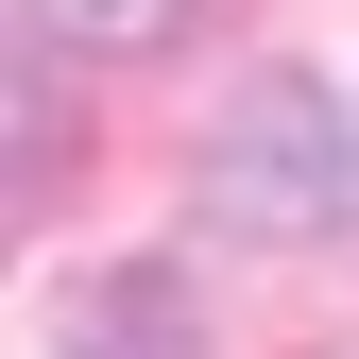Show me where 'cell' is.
I'll return each instance as SVG.
<instances>
[{
	"mask_svg": "<svg viewBox=\"0 0 359 359\" xmlns=\"http://www.w3.org/2000/svg\"><path fill=\"white\" fill-rule=\"evenodd\" d=\"M205 222H240V240H359V137L325 86H240L205 137Z\"/></svg>",
	"mask_w": 359,
	"mask_h": 359,
	"instance_id": "6da1fadb",
	"label": "cell"
},
{
	"mask_svg": "<svg viewBox=\"0 0 359 359\" xmlns=\"http://www.w3.org/2000/svg\"><path fill=\"white\" fill-rule=\"evenodd\" d=\"M34 18L69 52H154V34H189V0H34Z\"/></svg>",
	"mask_w": 359,
	"mask_h": 359,
	"instance_id": "7a4b0ae2",
	"label": "cell"
}]
</instances>
